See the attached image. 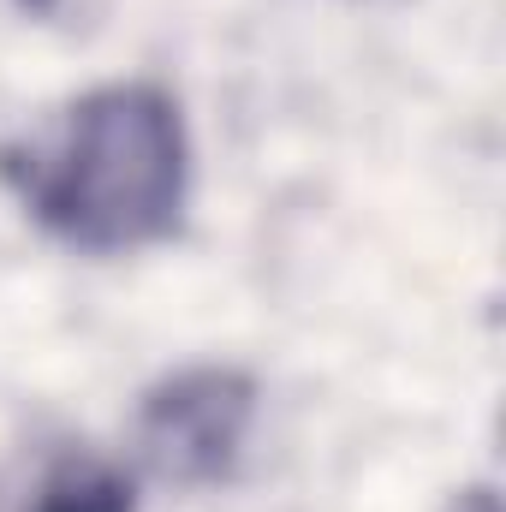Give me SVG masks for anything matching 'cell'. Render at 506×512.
Masks as SVG:
<instances>
[{
    "instance_id": "6da1fadb",
    "label": "cell",
    "mask_w": 506,
    "mask_h": 512,
    "mask_svg": "<svg viewBox=\"0 0 506 512\" xmlns=\"http://www.w3.org/2000/svg\"><path fill=\"white\" fill-rule=\"evenodd\" d=\"M0 185L60 245L90 256L149 251L191 203V131L155 78L72 96L48 126L0 143Z\"/></svg>"
},
{
    "instance_id": "7a4b0ae2",
    "label": "cell",
    "mask_w": 506,
    "mask_h": 512,
    "mask_svg": "<svg viewBox=\"0 0 506 512\" xmlns=\"http://www.w3.org/2000/svg\"><path fill=\"white\" fill-rule=\"evenodd\" d=\"M262 393L233 364H185L149 387L131 417V453L155 483L215 489L245 465Z\"/></svg>"
},
{
    "instance_id": "3957f363",
    "label": "cell",
    "mask_w": 506,
    "mask_h": 512,
    "mask_svg": "<svg viewBox=\"0 0 506 512\" xmlns=\"http://www.w3.org/2000/svg\"><path fill=\"white\" fill-rule=\"evenodd\" d=\"M0 512H137V477L114 453L54 435L0 477Z\"/></svg>"
},
{
    "instance_id": "277c9868",
    "label": "cell",
    "mask_w": 506,
    "mask_h": 512,
    "mask_svg": "<svg viewBox=\"0 0 506 512\" xmlns=\"http://www.w3.org/2000/svg\"><path fill=\"white\" fill-rule=\"evenodd\" d=\"M24 18H36V24H90V12L102 6V0H12Z\"/></svg>"
},
{
    "instance_id": "5b68a950",
    "label": "cell",
    "mask_w": 506,
    "mask_h": 512,
    "mask_svg": "<svg viewBox=\"0 0 506 512\" xmlns=\"http://www.w3.org/2000/svg\"><path fill=\"white\" fill-rule=\"evenodd\" d=\"M447 512H501V501H495L489 483H477V489H459V495L447 501Z\"/></svg>"
}]
</instances>
